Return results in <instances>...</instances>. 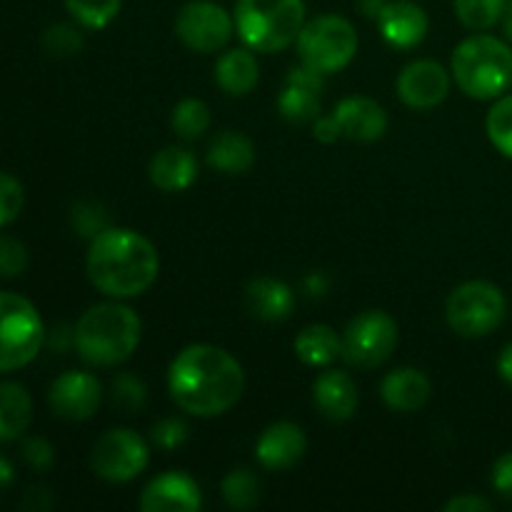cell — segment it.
<instances>
[{"instance_id": "52a82bcc", "label": "cell", "mask_w": 512, "mask_h": 512, "mask_svg": "<svg viewBox=\"0 0 512 512\" xmlns=\"http://www.w3.org/2000/svg\"><path fill=\"white\" fill-rule=\"evenodd\" d=\"M508 300L503 290L488 280H468L450 293L445 318L460 338H485L503 325Z\"/></svg>"}, {"instance_id": "d6a6232c", "label": "cell", "mask_w": 512, "mask_h": 512, "mask_svg": "<svg viewBox=\"0 0 512 512\" xmlns=\"http://www.w3.org/2000/svg\"><path fill=\"white\" fill-rule=\"evenodd\" d=\"M110 398H113L115 408L125 410V413H138L148 403V388H145V383L140 378L123 373L113 380Z\"/></svg>"}, {"instance_id": "8992f818", "label": "cell", "mask_w": 512, "mask_h": 512, "mask_svg": "<svg viewBox=\"0 0 512 512\" xmlns=\"http://www.w3.org/2000/svg\"><path fill=\"white\" fill-rule=\"evenodd\" d=\"M48 333L38 308L18 293L0 290V373H13L38 358Z\"/></svg>"}, {"instance_id": "5b68a950", "label": "cell", "mask_w": 512, "mask_h": 512, "mask_svg": "<svg viewBox=\"0 0 512 512\" xmlns=\"http://www.w3.org/2000/svg\"><path fill=\"white\" fill-rule=\"evenodd\" d=\"M235 30L250 50L278 53L298 40L305 25L303 0H238Z\"/></svg>"}, {"instance_id": "e575fe53", "label": "cell", "mask_w": 512, "mask_h": 512, "mask_svg": "<svg viewBox=\"0 0 512 512\" xmlns=\"http://www.w3.org/2000/svg\"><path fill=\"white\" fill-rule=\"evenodd\" d=\"M25 205V190L15 175L0 170V228L15 223Z\"/></svg>"}, {"instance_id": "9c48e42d", "label": "cell", "mask_w": 512, "mask_h": 512, "mask_svg": "<svg viewBox=\"0 0 512 512\" xmlns=\"http://www.w3.org/2000/svg\"><path fill=\"white\" fill-rule=\"evenodd\" d=\"M398 323L385 310H363L343 330L340 358L353 368H378L398 348Z\"/></svg>"}, {"instance_id": "d590c367", "label": "cell", "mask_w": 512, "mask_h": 512, "mask_svg": "<svg viewBox=\"0 0 512 512\" xmlns=\"http://www.w3.org/2000/svg\"><path fill=\"white\" fill-rule=\"evenodd\" d=\"M28 268V248L13 235H0V278H18Z\"/></svg>"}, {"instance_id": "3957f363", "label": "cell", "mask_w": 512, "mask_h": 512, "mask_svg": "<svg viewBox=\"0 0 512 512\" xmlns=\"http://www.w3.org/2000/svg\"><path fill=\"white\" fill-rule=\"evenodd\" d=\"M143 323L138 313L123 303H98L75 323V350L88 365H120L140 345Z\"/></svg>"}, {"instance_id": "7dc6e473", "label": "cell", "mask_w": 512, "mask_h": 512, "mask_svg": "<svg viewBox=\"0 0 512 512\" xmlns=\"http://www.w3.org/2000/svg\"><path fill=\"white\" fill-rule=\"evenodd\" d=\"M500 23H503V30H505V38L512 43V0H508V5H505L503 10V18H500Z\"/></svg>"}, {"instance_id": "7c38bea8", "label": "cell", "mask_w": 512, "mask_h": 512, "mask_svg": "<svg viewBox=\"0 0 512 512\" xmlns=\"http://www.w3.org/2000/svg\"><path fill=\"white\" fill-rule=\"evenodd\" d=\"M103 400V385L93 373L83 370H68L58 375L48 390V403L58 418L80 423V420L93 418L95 410Z\"/></svg>"}, {"instance_id": "f1b7e54d", "label": "cell", "mask_w": 512, "mask_h": 512, "mask_svg": "<svg viewBox=\"0 0 512 512\" xmlns=\"http://www.w3.org/2000/svg\"><path fill=\"white\" fill-rule=\"evenodd\" d=\"M508 0H455V15L468 30L483 33L500 23Z\"/></svg>"}, {"instance_id": "277c9868", "label": "cell", "mask_w": 512, "mask_h": 512, "mask_svg": "<svg viewBox=\"0 0 512 512\" xmlns=\"http://www.w3.org/2000/svg\"><path fill=\"white\" fill-rule=\"evenodd\" d=\"M450 73L473 100H498L512 85V48L495 35H470L453 50Z\"/></svg>"}, {"instance_id": "60d3db41", "label": "cell", "mask_w": 512, "mask_h": 512, "mask_svg": "<svg viewBox=\"0 0 512 512\" xmlns=\"http://www.w3.org/2000/svg\"><path fill=\"white\" fill-rule=\"evenodd\" d=\"M313 135L320 143H335L338 138H343V130H340L335 115H320L313 123Z\"/></svg>"}, {"instance_id": "e0dca14e", "label": "cell", "mask_w": 512, "mask_h": 512, "mask_svg": "<svg viewBox=\"0 0 512 512\" xmlns=\"http://www.w3.org/2000/svg\"><path fill=\"white\" fill-rule=\"evenodd\" d=\"M308 440L295 423H273L255 443V458L265 470H290L305 455Z\"/></svg>"}, {"instance_id": "ab89813d", "label": "cell", "mask_w": 512, "mask_h": 512, "mask_svg": "<svg viewBox=\"0 0 512 512\" xmlns=\"http://www.w3.org/2000/svg\"><path fill=\"white\" fill-rule=\"evenodd\" d=\"M445 512H490L493 510V505L488 503L485 498H480V495H455V498H450L448 503L443 505Z\"/></svg>"}, {"instance_id": "ba28073f", "label": "cell", "mask_w": 512, "mask_h": 512, "mask_svg": "<svg viewBox=\"0 0 512 512\" xmlns=\"http://www.w3.org/2000/svg\"><path fill=\"white\" fill-rule=\"evenodd\" d=\"M295 43L300 63L323 75L348 68L358 53V33L343 15H318L303 25Z\"/></svg>"}, {"instance_id": "44dd1931", "label": "cell", "mask_w": 512, "mask_h": 512, "mask_svg": "<svg viewBox=\"0 0 512 512\" xmlns=\"http://www.w3.org/2000/svg\"><path fill=\"white\" fill-rule=\"evenodd\" d=\"M245 308L263 323H283L293 313L295 293L283 280L255 278L245 288Z\"/></svg>"}, {"instance_id": "f6af8a7d", "label": "cell", "mask_w": 512, "mask_h": 512, "mask_svg": "<svg viewBox=\"0 0 512 512\" xmlns=\"http://www.w3.org/2000/svg\"><path fill=\"white\" fill-rule=\"evenodd\" d=\"M13 483H15L13 463H10L8 458H3V455H0V493H3L5 488H10Z\"/></svg>"}, {"instance_id": "ffe728a7", "label": "cell", "mask_w": 512, "mask_h": 512, "mask_svg": "<svg viewBox=\"0 0 512 512\" xmlns=\"http://www.w3.org/2000/svg\"><path fill=\"white\" fill-rule=\"evenodd\" d=\"M433 385L430 378L418 368H398L388 373L380 385L383 403L395 413H418L428 403Z\"/></svg>"}, {"instance_id": "83f0119b", "label": "cell", "mask_w": 512, "mask_h": 512, "mask_svg": "<svg viewBox=\"0 0 512 512\" xmlns=\"http://www.w3.org/2000/svg\"><path fill=\"white\" fill-rule=\"evenodd\" d=\"M220 493H223L228 508L253 510L260 503V480L248 468L230 470L223 478V483H220Z\"/></svg>"}, {"instance_id": "9a60e30c", "label": "cell", "mask_w": 512, "mask_h": 512, "mask_svg": "<svg viewBox=\"0 0 512 512\" xmlns=\"http://www.w3.org/2000/svg\"><path fill=\"white\" fill-rule=\"evenodd\" d=\"M375 20H378V28L383 33L385 43L400 50L418 48L430 28L425 10L418 3H413V0H385L383 10H380Z\"/></svg>"}, {"instance_id": "74e56055", "label": "cell", "mask_w": 512, "mask_h": 512, "mask_svg": "<svg viewBox=\"0 0 512 512\" xmlns=\"http://www.w3.org/2000/svg\"><path fill=\"white\" fill-rule=\"evenodd\" d=\"M153 443L163 450H175L188 440V425L178 418H165L158 425H153Z\"/></svg>"}, {"instance_id": "cb8c5ba5", "label": "cell", "mask_w": 512, "mask_h": 512, "mask_svg": "<svg viewBox=\"0 0 512 512\" xmlns=\"http://www.w3.org/2000/svg\"><path fill=\"white\" fill-rule=\"evenodd\" d=\"M33 420V398L20 383H0V443L23 438Z\"/></svg>"}, {"instance_id": "d4e9b609", "label": "cell", "mask_w": 512, "mask_h": 512, "mask_svg": "<svg viewBox=\"0 0 512 512\" xmlns=\"http://www.w3.org/2000/svg\"><path fill=\"white\" fill-rule=\"evenodd\" d=\"M343 353V340L330 325H308L295 338V355L310 368H325Z\"/></svg>"}, {"instance_id": "d6986e66", "label": "cell", "mask_w": 512, "mask_h": 512, "mask_svg": "<svg viewBox=\"0 0 512 512\" xmlns=\"http://www.w3.org/2000/svg\"><path fill=\"white\" fill-rule=\"evenodd\" d=\"M150 183L165 193H180L188 190L198 178V160L193 150L180 148V145H168L158 150L148 165Z\"/></svg>"}, {"instance_id": "f35d334b", "label": "cell", "mask_w": 512, "mask_h": 512, "mask_svg": "<svg viewBox=\"0 0 512 512\" xmlns=\"http://www.w3.org/2000/svg\"><path fill=\"white\" fill-rule=\"evenodd\" d=\"M493 488L500 498L512 500V450L500 455L498 463L493 465Z\"/></svg>"}, {"instance_id": "7bdbcfd3", "label": "cell", "mask_w": 512, "mask_h": 512, "mask_svg": "<svg viewBox=\"0 0 512 512\" xmlns=\"http://www.w3.org/2000/svg\"><path fill=\"white\" fill-rule=\"evenodd\" d=\"M48 345L53 350H58V353H65L68 345H75V328L70 330L68 325H58L53 333H48Z\"/></svg>"}, {"instance_id": "7a4b0ae2", "label": "cell", "mask_w": 512, "mask_h": 512, "mask_svg": "<svg viewBox=\"0 0 512 512\" xmlns=\"http://www.w3.org/2000/svg\"><path fill=\"white\" fill-rule=\"evenodd\" d=\"M85 270L90 283L108 298H138L158 280L160 258L145 235L110 225L90 240Z\"/></svg>"}, {"instance_id": "7402d4cb", "label": "cell", "mask_w": 512, "mask_h": 512, "mask_svg": "<svg viewBox=\"0 0 512 512\" xmlns=\"http://www.w3.org/2000/svg\"><path fill=\"white\" fill-rule=\"evenodd\" d=\"M260 80L258 58L250 48H230L215 63V83L223 93L233 98L253 93V88Z\"/></svg>"}, {"instance_id": "8d00e7d4", "label": "cell", "mask_w": 512, "mask_h": 512, "mask_svg": "<svg viewBox=\"0 0 512 512\" xmlns=\"http://www.w3.org/2000/svg\"><path fill=\"white\" fill-rule=\"evenodd\" d=\"M20 455L35 473H45L55 463V448L45 438H25L20 445Z\"/></svg>"}, {"instance_id": "603a6c76", "label": "cell", "mask_w": 512, "mask_h": 512, "mask_svg": "<svg viewBox=\"0 0 512 512\" xmlns=\"http://www.w3.org/2000/svg\"><path fill=\"white\" fill-rule=\"evenodd\" d=\"M205 160L218 173L243 175L253 168L255 145L248 135L238 133V130H223L210 140Z\"/></svg>"}, {"instance_id": "ac0fdd59", "label": "cell", "mask_w": 512, "mask_h": 512, "mask_svg": "<svg viewBox=\"0 0 512 512\" xmlns=\"http://www.w3.org/2000/svg\"><path fill=\"white\" fill-rule=\"evenodd\" d=\"M313 405L323 418L345 423L358 410V385L343 370H325L313 383Z\"/></svg>"}, {"instance_id": "4dcf8cb0", "label": "cell", "mask_w": 512, "mask_h": 512, "mask_svg": "<svg viewBox=\"0 0 512 512\" xmlns=\"http://www.w3.org/2000/svg\"><path fill=\"white\" fill-rule=\"evenodd\" d=\"M488 138L505 158L512 160V95H500L485 118Z\"/></svg>"}, {"instance_id": "b9f144b4", "label": "cell", "mask_w": 512, "mask_h": 512, "mask_svg": "<svg viewBox=\"0 0 512 512\" xmlns=\"http://www.w3.org/2000/svg\"><path fill=\"white\" fill-rule=\"evenodd\" d=\"M23 508L28 510L53 508V495H50L48 488H30L23 498Z\"/></svg>"}, {"instance_id": "484cf974", "label": "cell", "mask_w": 512, "mask_h": 512, "mask_svg": "<svg viewBox=\"0 0 512 512\" xmlns=\"http://www.w3.org/2000/svg\"><path fill=\"white\" fill-rule=\"evenodd\" d=\"M278 110L290 123H315L320 118V90L285 80V88L278 98Z\"/></svg>"}, {"instance_id": "8fae6325", "label": "cell", "mask_w": 512, "mask_h": 512, "mask_svg": "<svg viewBox=\"0 0 512 512\" xmlns=\"http://www.w3.org/2000/svg\"><path fill=\"white\" fill-rule=\"evenodd\" d=\"M175 33L195 53H218L235 33V18L213 0H190L175 15Z\"/></svg>"}, {"instance_id": "ee69618b", "label": "cell", "mask_w": 512, "mask_h": 512, "mask_svg": "<svg viewBox=\"0 0 512 512\" xmlns=\"http://www.w3.org/2000/svg\"><path fill=\"white\" fill-rule=\"evenodd\" d=\"M498 373H500V378L505 380V383L512 385V343L505 345L503 353H500V358H498Z\"/></svg>"}, {"instance_id": "30bf717a", "label": "cell", "mask_w": 512, "mask_h": 512, "mask_svg": "<svg viewBox=\"0 0 512 512\" xmlns=\"http://www.w3.org/2000/svg\"><path fill=\"white\" fill-rule=\"evenodd\" d=\"M148 443L130 428H113L100 435L90 453V468L108 483H130L148 468Z\"/></svg>"}, {"instance_id": "f546056e", "label": "cell", "mask_w": 512, "mask_h": 512, "mask_svg": "<svg viewBox=\"0 0 512 512\" xmlns=\"http://www.w3.org/2000/svg\"><path fill=\"white\" fill-rule=\"evenodd\" d=\"M73 20H78L83 28L100 30L118 18L123 0H63Z\"/></svg>"}, {"instance_id": "4316f807", "label": "cell", "mask_w": 512, "mask_h": 512, "mask_svg": "<svg viewBox=\"0 0 512 512\" xmlns=\"http://www.w3.org/2000/svg\"><path fill=\"white\" fill-rule=\"evenodd\" d=\"M170 128L180 140H198L210 128V108L198 98L180 100L170 115Z\"/></svg>"}, {"instance_id": "2e32d148", "label": "cell", "mask_w": 512, "mask_h": 512, "mask_svg": "<svg viewBox=\"0 0 512 512\" xmlns=\"http://www.w3.org/2000/svg\"><path fill=\"white\" fill-rule=\"evenodd\" d=\"M338 120L343 138L355 140V143H375L388 130V113L383 105L365 95H353L335 105L333 110Z\"/></svg>"}, {"instance_id": "bcb514c9", "label": "cell", "mask_w": 512, "mask_h": 512, "mask_svg": "<svg viewBox=\"0 0 512 512\" xmlns=\"http://www.w3.org/2000/svg\"><path fill=\"white\" fill-rule=\"evenodd\" d=\"M305 288H308V293H310V295H323V290H325V280H323V275H320V273H313V275H310V278L305 280Z\"/></svg>"}, {"instance_id": "6da1fadb", "label": "cell", "mask_w": 512, "mask_h": 512, "mask_svg": "<svg viewBox=\"0 0 512 512\" xmlns=\"http://www.w3.org/2000/svg\"><path fill=\"white\" fill-rule=\"evenodd\" d=\"M168 390L183 413L195 418H218L243 395V365L218 345H188L170 363Z\"/></svg>"}, {"instance_id": "4fadbf2b", "label": "cell", "mask_w": 512, "mask_h": 512, "mask_svg": "<svg viewBox=\"0 0 512 512\" xmlns=\"http://www.w3.org/2000/svg\"><path fill=\"white\" fill-rule=\"evenodd\" d=\"M400 100L413 110H433L448 98L450 73L435 60H413L398 75Z\"/></svg>"}, {"instance_id": "5bb4252c", "label": "cell", "mask_w": 512, "mask_h": 512, "mask_svg": "<svg viewBox=\"0 0 512 512\" xmlns=\"http://www.w3.org/2000/svg\"><path fill=\"white\" fill-rule=\"evenodd\" d=\"M203 505L198 483L183 470H168L150 480L140 495V510L145 512H195Z\"/></svg>"}, {"instance_id": "836d02e7", "label": "cell", "mask_w": 512, "mask_h": 512, "mask_svg": "<svg viewBox=\"0 0 512 512\" xmlns=\"http://www.w3.org/2000/svg\"><path fill=\"white\" fill-rule=\"evenodd\" d=\"M70 225H73V230L80 235V238H90V240H93L98 233H103L105 228H110L108 213H105L103 205L98 203L75 205L73 213H70Z\"/></svg>"}, {"instance_id": "1f68e13d", "label": "cell", "mask_w": 512, "mask_h": 512, "mask_svg": "<svg viewBox=\"0 0 512 512\" xmlns=\"http://www.w3.org/2000/svg\"><path fill=\"white\" fill-rule=\"evenodd\" d=\"M40 43H43L45 53H50L53 58H73V55H78L83 50L85 40L83 33L75 25L55 23L45 30Z\"/></svg>"}]
</instances>
